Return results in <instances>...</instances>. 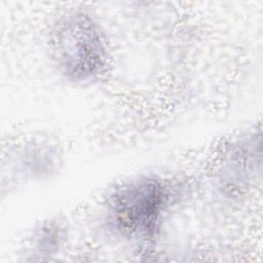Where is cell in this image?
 Returning a JSON list of instances; mask_svg holds the SVG:
<instances>
[{
    "mask_svg": "<svg viewBox=\"0 0 263 263\" xmlns=\"http://www.w3.org/2000/svg\"><path fill=\"white\" fill-rule=\"evenodd\" d=\"M50 48L58 69L73 82L97 78L107 64L102 32L92 18L83 13H71L59 20L51 32Z\"/></svg>",
    "mask_w": 263,
    "mask_h": 263,
    "instance_id": "6da1fadb",
    "label": "cell"
},
{
    "mask_svg": "<svg viewBox=\"0 0 263 263\" xmlns=\"http://www.w3.org/2000/svg\"><path fill=\"white\" fill-rule=\"evenodd\" d=\"M167 192L155 179H140L119 188L112 196L109 214L124 235L147 237L155 230L167 202Z\"/></svg>",
    "mask_w": 263,
    "mask_h": 263,
    "instance_id": "7a4b0ae2",
    "label": "cell"
}]
</instances>
